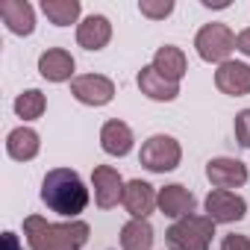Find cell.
Here are the masks:
<instances>
[{
    "label": "cell",
    "mask_w": 250,
    "mask_h": 250,
    "mask_svg": "<svg viewBox=\"0 0 250 250\" xmlns=\"http://www.w3.org/2000/svg\"><path fill=\"white\" fill-rule=\"evenodd\" d=\"M42 203L50 212L77 221V215L85 212V206H88V188H85V183L77 171L53 168L42 180Z\"/></svg>",
    "instance_id": "obj_1"
},
{
    "label": "cell",
    "mask_w": 250,
    "mask_h": 250,
    "mask_svg": "<svg viewBox=\"0 0 250 250\" xmlns=\"http://www.w3.org/2000/svg\"><path fill=\"white\" fill-rule=\"evenodd\" d=\"M91 227L85 221H65V224H50L42 215L24 218V235L30 250H83L88 244Z\"/></svg>",
    "instance_id": "obj_2"
},
{
    "label": "cell",
    "mask_w": 250,
    "mask_h": 250,
    "mask_svg": "<svg viewBox=\"0 0 250 250\" xmlns=\"http://www.w3.org/2000/svg\"><path fill=\"white\" fill-rule=\"evenodd\" d=\"M215 235V221L209 215H188L165 229V244L171 250H209Z\"/></svg>",
    "instance_id": "obj_3"
},
{
    "label": "cell",
    "mask_w": 250,
    "mask_h": 250,
    "mask_svg": "<svg viewBox=\"0 0 250 250\" xmlns=\"http://www.w3.org/2000/svg\"><path fill=\"white\" fill-rule=\"evenodd\" d=\"M194 50L203 62L224 65V62H229V53L235 50V33L221 21L203 24L194 36Z\"/></svg>",
    "instance_id": "obj_4"
},
{
    "label": "cell",
    "mask_w": 250,
    "mask_h": 250,
    "mask_svg": "<svg viewBox=\"0 0 250 250\" xmlns=\"http://www.w3.org/2000/svg\"><path fill=\"white\" fill-rule=\"evenodd\" d=\"M139 162H142V168H147L150 174H168V171L180 168V162H183V147H180V142H177L174 136L156 133V136H150V139L142 145Z\"/></svg>",
    "instance_id": "obj_5"
},
{
    "label": "cell",
    "mask_w": 250,
    "mask_h": 250,
    "mask_svg": "<svg viewBox=\"0 0 250 250\" xmlns=\"http://www.w3.org/2000/svg\"><path fill=\"white\" fill-rule=\"evenodd\" d=\"M91 188H94L97 209H115L118 203H124V188H127V183L121 180V174L112 165H97L91 171Z\"/></svg>",
    "instance_id": "obj_6"
},
{
    "label": "cell",
    "mask_w": 250,
    "mask_h": 250,
    "mask_svg": "<svg viewBox=\"0 0 250 250\" xmlns=\"http://www.w3.org/2000/svg\"><path fill=\"white\" fill-rule=\"evenodd\" d=\"M206 215L215 221V224H235V221H244L247 218V203L241 194L235 191H224V188H212L206 194Z\"/></svg>",
    "instance_id": "obj_7"
},
{
    "label": "cell",
    "mask_w": 250,
    "mask_h": 250,
    "mask_svg": "<svg viewBox=\"0 0 250 250\" xmlns=\"http://www.w3.org/2000/svg\"><path fill=\"white\" fill-rule=\"evenodd\" d=\"M71 94L83 106H106L115 97V83L103 74H83V77H74Z\"/></svg>",
    "instance_id": "obj_8"
},
{
    "label": "cell",
    "mask_w": 250,
    "mask_h": 250,
    "mask_svg": "<svg viewBox=\"0 0 250 250\" xmlns=\"http://www.w3.org/2000/svg\"><path fill=\"white\" fill-rule=\"evenodd\" d=\"M247 165L241 159H229V156H215L206 162V180L215 186V188H224V191H232V188H241L247 183Z\"/></svg>",
    "instance_id": "obj_9"
},
{
    "label": "cell",
    "mask_w": 250,
    "mask_h": 250,
    "mask_svg": "<svg viewBox=\"0 0 250 250\" xmlns=\"http://www.w3.org/2000/svg\"><path fill=\"white\" fill-rule=\"evenodd\" d=\"M215 85L227 97H244V94H250V65L247 62H235V59L218 65Z\"/></svg>",
    "instance_id": "obj_10"
},
{
    "label": "cell",
    "mask_w": 250,
    "mask_h": 250,
    "mask_svg": "<svg viewBox=\"0 0 250 250\" xmlns=\"http://www.w3.org/2000/svg\"><path fill=\"white\" fill-rule=\"evenodd\" d=\"M74 68L77 62L65 47H47L39 56V74L47 83H74Z\"/></svg>",
    "instance_id": "obj_11"
},
{
    "label": "cell",
    "mask_w": 250,
    "mask_h": 250,
    "mask_svg": "<svg viewBox=\"0 0 250 250\" xmlns=\"http://www.w3.org/2000/svg\"><path fill=\"white\" fill-rule=\"evenodd\" d=\"M156 206H159V212H162V215H168V218L180 221V218H188V215H194V206H197V200H194V194H191L186 186H180V183H171V186L159 188Z\"/></svg>",
    "instance_id": "obj_12"
},
{
    "label": "cell",
    "mask_w": 250,
    "mask_h": 250,
    "mask_svg": "<svg viewBox=\"0 0 250 250\" xmlns=\"http://www.w3.org/2000/svg\"><path fill=\"white\" fill-rule=\"evenodd\" d=\"M136 83H139V91H142L145 97L156 100V103H171V100H177V97H180V83L165 80L153 65H145V68L139 71Z\"/></svg>",
    "instance_id": "obj_13"
},
{
    "label": "cell",
    "mask_w": 250,
    "mask_h": 250,
    "mask_svg": "<svg viewBox=\"0 0 250 250\" xmlns=\"http://www.w3.org/2000/svg\"><path fill=\"white\" fill-rule=\"evenodd\" d=\"M133 145H136V136L130 130V124L112 118V121H106L100 127V147H103V153L121 159V156H127L133 150Z\"/></svg>",
    "instance_id": "obj_14"
},
{
    "label": "cell",
    "mask_w": 250,
    "mask_h": 250,
    "mask_svg": "<svg viewBox=\"0 0 250 250\" xmlns=\"http://www.w3.org/2000/svg\"><path fill=\"white\" fill-rule=\"evenodd\" d=\"M112 42V24L106 15H88L77 24V44L83 50H103Z\"/></svg>",
    "instance_id": "obj_15"
},
{
    "label": "cell",
    "mask_w": 250,
    "mask_h": 250,
    "mask_svg": "<svg viewBox=\"0 0 250 250\" xmlns=\"http://www.w3.org/2000/svg\"><path fill=\"white\" fill-rule=\"evenodd\" d=\"M156 197H159V191L150 183L130 180L127 188H124V209L130 212V218H147L156 209Z\"/></svg>",
    "instance_id": "obj_16"
},
{
    "label": "cell",
    "mask_w": 250,
    "mask_h": 250,
    "mask_svg": "<svg viewBox=\"0 0 250 250\" xmlns=\"http://www.w3.org/2000/svg\"><path fill=\"white\" fill-rule=\"evenodd\" d=\"M0 18H3L6 30L15 36H33L36 30V9L27 0H3L0 3Z\"/></svg>",
    "instance_id": "obj_17"
},
{
    "label": "cell",
    "mask_w": 250,
    "mask_h": 250,
    "mask_svg": "<svg viewBox=\"0 0 250 250\" xmlns=\"http://www.w3.org/2000/svg\"><path fill=\"white\" fill-rule=\"evenodd\" d=\"M165 80H171V83H180L183 77H186V71H188V59H186V53L177 47V44H162L156 53H153V62H150Z\"/></svg>",
    "instance_id": "obj_18"
},
{
    "label": "cell",
    "mask_w": 250,
    "mask_h": 250,
    "mask_svg": "<svg viewBox=\"0 0 250 250\" xmlns=\"http://www.w3.org/2000/svg\"><path fill=\"white\" fill-rule=\"evenodd\" d=\"M42 150V139L36 130L30 127H15L9 136H6V153L15 159V162H30L36 159Z\"/></svg>",
    "instance_id": "obj_19"
},
{
    "label": "cell",
    "mask_w": 250,
    "mask_h": 250,
    "mask_svg": "<svg viewBox=\"0 0 250 250\" xmlns=\"http://www.w3.org/2000/svg\"><path fill=\"white\" fill-rule=\"evenodd\" d=\"M153 227L147 218H130L127 224L121 227V250H150L153 247Z\"/></svg>",
    "instance_id": "obj_20"
},
{
    "label": "cell",
    "mask_w": 250,
    "mask_h": 250,
    "mask_svg": "<svg viewBox=\"0 0 250 250\" xmlns=\"http://www.w3.org/2000/svg\"><path fill=\"white\" fill-rule=\"evenodd\" d=\"M42 12L47 15L50 24L71 27V24H77L83 6H80V0H42Z\"/></svg>",
    "instance_id": "obj_21"
},
{
    "label": "cell",
    "mask_w": 250,
    "mask_h": 250,
    "mask_svg": "<svg viewBox=\"0 0 250 250\" xmlns=\"http://www.w3.org/2000/svg\"><path fill=\"white\" fill-rule=\"evenodd\" d=\"M47 109V97L39 91V88H27L15 97V115L24 118V121H39Z\"/></svg>",
    "instance_id": "obj_22"
},
{
    "label": "cell",
    "mask_w": 250,
    "mask_h": 250,
    "mask_svg": "<svg viewBox=\"0 0 250 250\" xmlns=\"http://www.w3.org/2000/svg\"><path fill=\"white\" fill-rule=\"evenodd\" d=\"M139 12L150 21H165L174 12V0H139Z\"/></svg>",
    "instance_id": "obj_23"
},
{
    "label": "cell",
    "mask_w": 250,
    "mask_h": 250,
    "mask_svg": "<svg viewBox=\"0 0 250 250\" xmlns=\"http://www.w3.org/2000/svg\"><path fill=\"white\" fill-rule=\"evenodd\" d=\"M232 130H235V142L250 150V109H241L235 115V124H232Z\"/></svg>",
    "instance_id": "obj_24"
},
{
    "label": "cell",
    "mask_w": 250,
    "mask_h": 250,
    "mask_svg": "<svg viewBox=\"0 0 250 250\" xmlns=\"http://www.w3.org/2000/svg\"><path fill=\"white\" fill-rule=\"evenodd\" d=\"M221 250H250V238L238 235V232H229V235H224Z\"/></svg>",
    "instance_id": "obj_25"
},
{
    "label": "cell",
    "mask_w": 250,
    "mask_h": 250,
    "mask_svg": "<svg viewBox=\"0 0 250 250\" xmlns=\"http://www.w3.org/2000/svg\"><path fill=\"white\" fill-rule=\"evenodd\" d=\"M235 50H241L244 56H250V27L235 36Z\"/></svg>",
    "instance_id": "obj_26"
},
{
    "label": "cell",
    "mask_w": 250,
    "mask_h": 250,
    "mask_svg": "<svg viewBox=\"0 0 250 250\" xmlns=\"http://www.w3.org/2000/svg\"><path fill=\"white\" fill-rule=\"evenodd\" d=\"M3 247H6V250H24L15 232H3Z\"/></svg>",
    "instance_id": "obj_27"
},
{
    "label": "cell",
    "mask_w": 250,
    "mask_h": 250,
    "mask_svg": "<svg viewBox=\"0 0 250 250\" xmlns=\"http://www.w3.org/2000/svg\"><path fill=\"white\" fill-rule=\"evenodd\" d=\"M203 6H206V9H227L229 0H218V3H212V0H203Z\"/></svg>",
    "instance_id": "obj_28"
}]
</instances>
